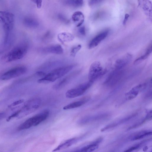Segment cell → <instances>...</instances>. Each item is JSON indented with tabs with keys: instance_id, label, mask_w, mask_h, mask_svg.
I'll return each instance as SVG.
<instances>
[{
	"instance_id": "cell-1",
	"label": "cell",
	"mask_w": 152,
	"mask_h": 152,
	"mask_svg": "<svg viewBox=\"0 0 152 152\" xmlns=\"http://www.w3.org/2000/svg\"><path fill=\"white\" fill-rule=\"evenodd\" d=\"M27 50L28 46L25 42L20 44L2 56L0 62L4 64L20 59L25 55Z\"/></svg>"
},
{
	"instance_id": "cell-2",
	"label": "cell",
	"mask_w": 152,
	"mask_h": 152,
	"mask_svg": "<svg viewBox=\"0 0 152 152\" xmlns=\"http://www.w3.org/2000/svg\"><path fill=\"white\" fill-rule=\"evenodd\" d=\"M0 20L5 32L4 44L7 45L10 41L11 34L14 26V16L10 12L0 11Z\"/></svg>"
},
{
	"instance_id": "cell-3",
	"label": "cell",
	"mask_w": 152,
	"mask_h": 152,
	"mask_svg": "<svg viewBox=\"0 0 152 152\" xmlns=\"http://www.w3.org/2000/svg\"><path fill=\"white\" fill-rule=\"evenodd\" d=\"M74 67V65H70L56 68L39 79L37 82L39 83H46L54 82L66 74Z\"/></svg>"
},
{
	"instance_id": "cell-4",
	"label": "cell",
	"mask_w": 152,
	"mask_h": 152,
	"mask_svg": "<svg viewBox=\"0 0 152 152\" xmlns=\"http://www.w3.org/2000/svg\"><path fill=\"white\" fill-rule=\"evenodd\" d=\"M49 114L50 112L48 110H44L25 121L18 127V130H25L37 126L47 119Z\"/></svg>"
},
{
	"instance_id": "cell-5",
	"label": "cell",
	"mask_w": 152,
	"mask_h": 152,
	"mask_svg": "<svg viewBox=\"0 0 152 152\" xmlns=\"http://www.w3.org/2000/svg\"><path fill=\"white\" fill-rule=\"evenodd\" d=\"M41 103V99L38 98L28 100L20 109V112L17 118H22L33 112L39 107Z\"/></svg>"
},
{
	"instance_id": "cell-6",
	"label": "cell",
	"mask_w": 152,
	"mask_h": 152,
	"mask_svg": "<svg viewBox=\"0 0 152 152\" xmlns=\"http://www.w3.org/2000/svg\"><path fill=\"white\" fill-rule=\"evenodd\" d=\"M100 62L96 61L93 62L89 68L88 75V81L93 83L96 80L105 73Z\"/></svg>"
},
{
	"instance_id": "cell-7",
	"label": "cell",
	"mask_w": 152,
	"mask_h": 152,
	"mask_svg": "<svg viewBox=\"0 0 152 152\" xmlns=\"http://www.w3.org/2000/svg\"><path fill=\"white\" fill-rule=\"evenodd\" d=\"M93 83L88 81L80 84L68 90L65 93L66 96L68 98H73L81 96L90 88Z\"/></svg>"
},
{
	"instance_id": "cell-8",
	"label": "cell",
	"mask_w": 152,
	"mask_h": 152,
	"mask_svg": "<svg viewBox=\"0 0 152 152\" xmlns=\"http://www.w3.org/2000/svg\"><path fill=\"white\" fill-rule=\"evenodd\" d=\"M26 71L27 69L25 66H16L4 72L1 76L0 79L3 80H10L24 74Z\"/></svg>"
},
{
	"instance_id": "cell-9",
	"label": "cell",
	"mask_w": 152,
	"mask_h": 152,
	"mask_svg": "<svg viewBox=\"0 0 152 152\" xmlns=\"http://www.w3.org/2000/svg\"><path fill=\"white\" fill-rule=\"evenodd\" d=\"M123 69H114L108 75L104 82L105 84L112 86H114L121 79L124 75Z\"/></svg>"
},
{
	"instance_id": "cell-10",
	"label": "cell",
	"mask_w": 152,
	"mask_h": 152,
	"mask_svg": "<svg viewBox=\"0 0 152 152\" xmlns=\"http://www.w3.org/2000/svg\"><path fill=\"white\" fill-rule=\"evenodd\" d=\"M146 86L147 84L144 83L134 87L125 94L126 99L130 100L135 98L140 92L146 88Z\"/></svg>"
},
{
	"instance_id": "cell-11",
	"label": "cell",
	"mask_w": 152,
	"mask_h": 152,
	"mask_svg": "<svg viewBox=\"0 0 152 152\" xmlns=\"http://www.w3.org/2000/svg\"><path fill=\"white\" fill-rule=\"evenodd\" d=\"M79 72L78 71H75L64 77L53 86V89L58 90L62 88L77 75Z\"/></svg>"
},
{
	"instance_id": "cell-12",
	"label": "cell",
	"mask_w": 152,
	"mask_h": 152,
	"mask_svg": "<svg viewBox=\"0 0 152 152\" xmlns=\"http://www.w3.org/2000/svg\"><path fill=\"white\" fill-rule=\"evenodd\" d=\"M132 58V55L129 53H127L124 55L116 61L114 69L118 70L123 69L130 62Z\"/></svg>"
},
{
	"instance_id": "cell-13",
	"label": "cell",
	"mask_w": 152,
	"mask_h": 152,
	"mask_svg": "<svg viewBox=\"0 0 152 152\" xmlns=\"http://www.w3.org/2000/svg\"><path fill=\"white\" fill-rule=\"evenodd\" d=\"M108 34V31L106 30L101 32L95 37L89 43V48L91 49L97 46L106 38Z\"/></svg>"
},
{
	"instance_id": "cell-14",
	"label": "cell",
	"mask_w": 152,
	"mask_h": 152,
	"mask_svg": "<svg viewBox=\"0 0 152 152\" xmlns=\"http://www.w3.org/2000/svg\"><path fill=\"white\" fill-rule=\"evenodd\" d=\"M108 113H103L94 115L88 116L82 118L80 120V122L83 123H85L96 121L105 118L108 116Z\"/></svg>"
},
{
	"instance_id": "cell-15",
	"label": "cell",
	"mask_w": 152,
	"mask_h": 152,
	"mask_svg": "<svg viewBox=\"0 0 152 152\" xmlns=\"http://www.w3.org/2000/svg\"><path fill=\"white\" fill-rule=\"evenodd\" d=\"M139 5L142 9L145 14L151 20L152 4L148 0L139 1Z\"/></svg>"
},
{
	"instance_id": "cell-16",
	"label": "cell",
	"mask_w": 152,
	"mask_h": 152,
	"mask_svg": "<svg viewBox=\"0 0 152 152\" xmlns=\"http://www.w3.org/2000/svg\"><path fill=\"white\" fill-rule=\"evenodd\" d=\"M43 53L56 54H61L63 53L64 50L60 45H56L44 48L42 49Z\"/></svg>"
},
{
	"instance_id": "cell-17",
	"label": "cell",
	"mask_w": 152,
	"mask_h": 152,
	"mask_svg": "<svg viewBox=\"0 0 152 152\" xmlns=\"http://www.w3.org/2000/svg\"><path fill=\"white\" fill-rule=\"evenodd\" d=\"M89 96H85L78 101L71 103L64 106L63 109L68 110L80 107L87 102L90 99Z\"/></svg>"
},
{
	"instance_id": "cell-18",
	"label": "cell",
	"mask_w": 152,
	"mask_h": 152,
	"mask_svg": "<svg viewBox=\"0 0 152 152\" xmlns=\"http://www.w3.org/2000/svg\"><path fill=\"white\" fill-rule=\"evenodd\" d=\"M79 140V138L77 137L72 138L66 140L53 149V151H57L68 148L77 142Z\"/></svg>"
},
{
	"instance_id": "cell-19",
	"label": "cell",
	"mask_w": 152,
	"mask_h": 152,
	"mask_svg": "<svg viewBox=\"0 0 152 152\" xmlns=\"http://www.w3.org/2000/svg\"><path fill=\"white\" fill-rule=\"evenodd\" d=\"M72 20L77 24V27L80 26L84 20V16L83 13L80 11L75 12L72 15Z\"/></svg>"
},
{
	"instance_id": "cell-20",
	"label": "cell",
	"mask_w": 152,
	"mask_h": 152,
	"mask_svg": "<svg viewBox=\"0 0 152 152\" xmlns=\"http://www.w3.org/2000/svg\"><path fill=\"white\" fill-rule=\"evenodd\" d=\"M152 48V43L151 42L147 48L145 53L134 61V64L135 65H138L147 59L151 53Z\"/></svg>"
},
{
	"instance_id": "cell-21",
	"label": "cell",
	"mask_w": 152,
	"mask_h": 152,
	"mask_svg": "<svg viewBox=\"0 0 152 152\" xmlns=\"http://www.w3.org/2000/svg\"><path fill=\"white\" fill-rule=\"evenodd\" d=\"M99 142L98 141H95L74 152H92L98 148Z\"/></svg>"
},
{
	"instance_id": "cell-22",
	"label": "cell",
	"mask_w": 152,
	"mask_h": 152,
	"mask_svg": "<svg viewBox=\"0 0 152 152\" xmlns=\"http://www.w3.org/2000/svg\"><path fill=\"white\" fill-rule=\"evenodd\" d=\"M23 23L26 26L32 28H36L39 25L38 21L37 20L31 17L25 18L23 20Z\"/></svg>"
},
{
	"instance_id": "cell-23",
	"label": "cell",
	"mask_w": 152,
	"mask_h": 152,
	"mask_svg": "<svg viewBox=\"0 0 152 152\" xmlns=\"http://www.w3.org/2000/svg\"><path fill=\"white\" fill-rule=\"evenodd\" d=\"M137 113H132L131 115H129L128 116L124 117L118 120V121H117L112 123V124L107 126L104 128H103L102 129V130H104V129L114 127L118 124L125 122L136 116L137 115Z\"/></svg>"
},
{
	"instance_id": "cell-24",
	"label": "cell",
	"mask_w": 152,
	"mask_h": 152,
	"mask_svg": "<svg viewBox=\"0 0 152 152\" xmlns=\"http://www.w3.org/2000/svg\"><path fill=\"white\" fill-rule=\"evenodd\" d=\"M58 37L61 42H69L72 41L74 38L73 35L69 33H62L60 34Z\"/></svg>"
},
{
	"instance_id": "cell-25",
	"label": "cell",
	"mask_w": 152,
	"mask_h": 152,
	"mask_svg": "<svg viewBox=\"0 0 152 152\" xmlns=\"http://www.w3.org/2000/svg\"><path fill=\"white\" fill-rule=\"evenodd\" d=\"M151 132L148 130L142 131L136 133L132 137L133 140H139L151 134Z\"/></svg>"
},
{
	"instance_id": "cell-26",
	"label": "cell",
	"mask_w": 152,
	"mask_h": 152,
	"mask_svg": "<svg viewBox=\"0 0 152 152\" xmlns=\"http://www.w3.org/2000/svg\"><path fill=\"white\" fill-rule=\"evenodd\" d=\"M66 4L72 7H79L81 6L83 3V0H69L65 1Z\"/></svg>"
},
{
	"instance_id": "cell-27",
	"label": "cell",
	"mask_w": 152,
	"mask_h": 152,
	"mask_svg": "<svg viewBox=\"0 0 152 152\" xmlns=\"http://www.w3.org/2000/svg\"><path fill=\"white\" fill-rule=\"evenodd\" d=\"M81 45L79 44L73 48L70 53L71 56L73 57H75L77 53L81 49Z\"/></svg>"
},
{
	"instance_id": "cell-28",
	"label": "cell",
	"mask_w": 152,
	"mask_h": 152,
	"mask_svg": "<svg viewBox=\"0 0 152 152\" xmlns=\"http://www.w3.org/2000/svg\"><path fill=\"white\" fill-rule=\"evenodd\" d=\"M20 112V110L16 111L13 113H12L6 119L7 121H9L12 119L15 118L17 117Z\"/></svg>"
},
{
	"instance_id": "cell-29",
	"label": "cell",
	"mask_w": 152,
	"mask_h": 152,
	"mask_svg": "<svg viewBox=\"0 0 152 152\" xmlns=\"http://www.w3.org/2000/svg\"><path fill=\"white\" fill-rule=\"evenodd\" d=\"M24 100L23 99H20L15 101L8 106L9 108H12L15 106H17L24 102Z\"/></svg>"
},
{
	"instance_id": "cell-30",
	"label": "cell",
	"mask_w": 152,
	"mask_h": 152,
	"mask_svg": "<svg viewBox=\"0 0 152 152\" xmlns=\"http://www.w3.org/2000/svg\"><path fill=\"white\" fill-rule=\"evenodd\" d=\"M139 147V145H138L134 146L124 151V152H132L137 148Z\"/></svg>"
},
{
	"instance_id": "cell-31",
	"label": "cell",
	"mask_w": 152,
	"mask_h": 152,
	"mask_svg": "<svg viewBox=\"0 0 152 152\" xmlns=\"http://www.w3.org/2000/svg\"><path fill=\"white\" fill-rule=\"evenodd\" d=\"M102 1L101 0H90L89 1L88 4L90 6H91L94 5L95 4H97Z\"/></svg>"
},
{
	"instance_id": "cell-32",
	"label": "cell",
	"mask_w": 152,
	"mask_h": 152,
	"mask_svg": "<svg viewBox=\"0 0 152 152\" xmlns=\"http://www.w3.org/2000/svg\"><path fill=\"white\" fill-rule=\"evenodd\" d=\"M79 32L80 34L83 36H85L86 34L85 27L84 26L80 28L79 29Z\"/></svg>"
},
{
	"instance_id": "cell-33",
	"label": "cell",
	"mask_w": 152,
	"mask_h": 152,
	"mask_svg": "<svg viewBox=\"0 0 152 152\" xmlns=\"http://www.w3.org/2000/svg\"><path fill=\"white\" fill-rule=\"evenodd\" d=\"M35 3L38 8L41 7L42 4V1L41 0H34L32 1Z\"/></svg>"
},
{
	"instance_id": "cell-34",
	"label": "cell",
	"mask_w": 152,
	"mask_h": 152,
	"mask_svg": "<svg viewBox=\"0 0 152 152\" xmlns=\"http://www.w3.org/2000/svg\"><path fill=\"white\" fill-rule=\"evenodd\" d=\"M129 16V15L128 14L126 13L125 14L124 19L123 22V25H124L126 23Z\"/></svg>"
},
{
	"instance_id": "cell-35",
	"label": "cell",
	"mask_w": 152,
	"mask_h": 152,
	"mask_svg": "<svg viewBox=\"0 0 152 152\" xmlns=\"http://www.w3.org/2000/svg\"><path fill=\"white\" fill-rule=\"evenodd\" d=\"M36 75L40 76H44L46 74L45 72L42 71L37 72L36 73Z\"/></svg>"
},
{
	"instance_id": "cell-36",
	"label": "cell",
	"mask_w": 152,
	"mask_h": 152,
	"mask_svg": "<svg viewBox=\"0 0 152 152\" xmlns=\"http://www.w3.org/2000/svg\"><path fill=\"white\" fill-rule=\"evenodd\" d=\"M58 17L62 21H67V19L65 18L64 16L62 15H59Z\"/></svg>"
},
{
	"instance_id": "cell-37",
	"label": "cell",
	"mask_w": 152,
	"mask_h": 152,
	"mask_svg": "<svg viewBox=\"0 0 152 152\" xmlns=\"http://www.w3.org/2000/svg\"><path fill=\"white\" fill-rule=\"evenodd\" d=\"M5 114L4 113H0V120L3 118L5 116Z\"/></svg>"
}]
</instances>
